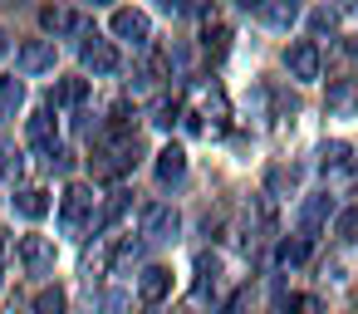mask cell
<instances>
[{
    "label": "cell",
    "instance_id": "cell-1",
    "mask_svg": "<svg viewBox=\"0 0 358 314\" xmlns=\"http://www.w3.org/2000/svg\"><path fill=\"white\" fill-rule=\"evenodd\" d=\"M133 157H138V133H103L99 143H94V172L99 177H123L128 167H133Z\"/></svg>",
    "mask_w": 358,
    "mask_h": 314
},
{
    "label": "cell",
    "instance_id": "cell-2",
    "mask_svg": "<svg viewBox=\"0 0 358 314\" xmlns=\"http://www.w3.org/2000/svg\"><path fill=\"white\" fill-rule=\"evenodd\" d=\"M94 206H99L94 187L74 182V187L64 192V201H59V226H64V236H84V226H94Z\"/></svg>",
    "mask_w": 358,
    "mask_h": 314
},
{
    "label": "cell",
    "instance_id": "cell-3",
    "mask_svg": "<svg viewBox=\"0 0 358 314\" xmlns=\"http://www.w3.org/2000/svg\"><path fill=\"white\" fill-rule=\"evenodd\" d=\"M108 30H113V40H128V45H138V50H148V40H152V20H148V10H113L108 15Z\"/></svg>",
    "mask_w": 358,
    "mask_h": 314
},
{
    "label": "cell",
    "instance_id": "cell-4",
    "mask_svg": "<svg viewBox=\"0 0 358 314\" xmlns=\"http://www.w3.org/2000/svg\"><path fill=\"white\" fill-rule=\"evenodd\" d=\"M285 69H289V79L314 84V79H319V69H324L319 45H314V40H289V50H285Z\"/></svg>",
    "mask_w": 358,
    "mask_h": 314
},
{
    "label": "cell",
    "instance_id": "cell-5",
    "mask_svg": "<svg viewBox=\"0 0 358 314\" xmlns=\"http://www.w3.org/2000/svg\"><path fill=\"white\" fill-rule=\"evenodd\" d=\"M15 255H20V265H25L30 275H50V270H55V241H50V236H20Z\"/></svg>",
    "mask_w": 358,
    "mask_h": 314
},
{
    "label": "cell",
    "instance_id": "cell-6",
    "mask_svg": "<svg viewBox=\"0 0 358 314\" xmlns=\"http://www.w3.org/2000/svg\"><path fill=\"white\" fill-rule=\"evenodd\" d=\"M177 226H182V216H177L172 206H162V201H152V206L143 211V241H172Z\"/></svg>",
    "mask_w": 358,
    "mask_h": 314
},
{
    "label": "cell",
    "instance_id": "cell-7",
    "mask_svg": "<svg viewBox=\"0 0 358 314\" xmlns=\"http://www.w3.org/2000/svg\"><path fill=\"white\" fill-rule=\"evenodd\" d=\"M25 138H30L35 152H50V157H55V138H59V128H55V108H35L30 123H25Z\"/></svg>",
    "mask_w": 358,
    "mask_h": 314
},
{
    "label": "cell",
    "instance_id": "cell-8",
    "mask_svg": "<svg viewBox=\"0 0 358 314\" xmlns=\"http://www.w3.org/2000/svg\"><path fill=\"white\" fill-rule=\"evenodd\" d=\"M329 216H334V197H329V192H314V197H304V206H299V236L309 241V236H314V231H319Z\"/></svg>",
    "mask_w": 358,
    "mask_h": 314
},
{
    "label": "cell",
    "instance_id": "cell-9",
    "mask_svg": "<svg viewBox=\"0 0 358 314\" xmlns=\"http://www.w3.org/2000/svg\"><path fill=\"white\" fill-rule=\"evenodd\" d=\"M118 64H123V59H118L113 40H99V35H94V40L84 45V69H89V74H118Z\"/></svg>",
    "mask_w": 358,
    "mask_h": 314
},
{
    "label": "cell",
    "instance_id": "cell-10",
    "mask_svg": "<svg viewBox=\"0 0 358 314\" xmlns=\"http://www.w3.org/2000/svg\"><path fill=\"white\" fill-rule=\"evenodd\" d=\"M50 69H55V40L20 45V74H50Z\"/></svg>",
    "mask_w": 358,
    "mask_h": 314
},
{
    "label": "cell",
    "instance_id": "cell-11",
    "mask_svg": "<svg viewBox=\"0 0 358 314\" xmlns=\"http://www.w3.org/2000/svg\"><path fill=\"white\" fill-rule=\"evenodd\" d=\"M138 294H143L148 304H162V299L172 294V270H167V265H148V270L138 275Z\"/></svg>",
    "mask_w": 358,
    "mask_h": 314
},
{
    "label": "cell",
    "instance_id": "cell-12",
    "mask_svg": "<svg viewBox=\"0 0 358 314\" xmlns=\"http://www.w3.org/2000/svg\"><path fill=\"white\" fill-rule=\"evenodd\" d=\"M255 20L270 25V30H289L299 20V6L294 0H270V6H255Z\"/></svg>",
    "mask_w": 358,
    "mask_h": 314
},
{
    "label": "cell",
    "instance_id": "cell-13",
    "mask_svg": "<svg viewBox=\"0 0 358 314\" xmlns=\"http://www.w3.org/2000/svg\"><path fill=\"white\" fill-rule=\"evenodd\" d=\"M10 201H15V211H20L25 221H40V216H50V192H45V187H20Z\"/></svg>",
    "mask_w": 358,
    "mask_h": 314
},
{
    "label": "cell",
    "instance_id": "cell-14",
    "mask_svg": "<svg viewBox=\"0 0 358 314\" xmlns=\"http://www.w3.org/2000/svg\"><path fill=\"white\" fill-rule=\"evenodd\" d=\"M89 99V79H59L50 94V108H79Z\"/></svg>",
    "mask_w": 358,
    "mask_h": 314
},
{
    "label": "cell",
    "instance_id": "cell-15",
    "mask_svg": "<svg viewBox=\"0 0 358 314\" xmlns=\"http://www.w3.org/2000/svg\"><path fill=\"white\" fill-rule=\"evenodd\" d=\"M358 108V79H334L329 84V113H353Z\"/></svg>",
    "mask_w": 358,
    "mask_h": 314
},
{
    "label": "cell",
    "instance_id": "cell-16",
    "mask_svg": "<svg viewBox=\"0 0 358 314\" xmlns=\"http://www.w3.org/2000/svg\"><path fill=\"white\" fill-rule=\"evenodd\" d=\"M187 172V152L177 148V143H167L162 152H157V182H177Z\"/></svg>",
    "mask_w": 358,
    "mask_h": 314
},
{
    "label": "cell",
    "instance_id": "cell-17",
    "mask_svg": "<svg viewBox=\"0 0 358 314\" xmlns=\"http://www.w3.org/2000/svg\"><path fill=\"white\" fill-rule=\"evenodd\" d=\"M304 255H309V241H304V236H285V241L275 245V265H280V270L304 265Z\"/></svg>",
    "mask_w": 358,
    "mask_h": 314
},
{
    "label": "cell",
    "instance_id": "cell-18",
    "mask_svg": "<svg viewBox=\"0 0 358 314\" xmlns=\"http://www.w3.org/2000/svg\"><path fill=\"white\" fill-rule=\"evenodd\" d=\"M270 314H314V299H304V294H275Z\"/></svg>",
    "mask_w": 358,
    "mask_h": 314
},
{
    "label": "cell",
    "instance_id": "cell-19",
    "mask_svg": "<svg viewBox=\"0 0 358 314\" xmlns=\"http://www.w3.org/2000/svg\"><path fill=\"white\" fill-rule=\"evenodd\" d=\"M40 20H45V30H55V35L79 25V15H74V10H64V6H50V10H40Z\"/></svg>",
    "mask_w": 358,
    "mask_h": 314
},
{
    "label": "cell",
    "instance_id": "cell-20",
    "mask_svg": "<svg viewBox=\"0 0 358 314\" xmlns=\"http://www.w3.org/2000/svg\"><path fill=\"white\" fill-rule=\"evenodd\" d=\"M0 108H6V113L25 108V84L20 79H0Z\"/></svg>",
    "mask_w": 358,
    "mask_h": 314
},
{
    "label": "cell",
    "instance_id": "cell-21",
    "mask_svg": "<svg viewBox=\"0 0 358 314\" xmlns=\"http://www.w3.org/2000/svg\"><path fill=\"white\" fill-rule=\"evenodd\" d=\"M123 211H128V197H123V192H113V197H108V206L99 211V221H94V231H108V226H113V221H118Z\"/></svg>",
    "mask_w": 358,
    "mask_h": 314
},
{
    "label": "cell",
    "instance_id": "cell-22",
    "mask_svg": "<svg viewBox=\"0 0 358 314\" xmlns=\"http://www.w3.org/2000/svg\"><path fill=\"white\" fill-rule=\"evenodd\" d=\"M35 314H64V290H59V285L40 290V299H35Z\"/></svg>",
    "mask_w": 358,
    "mask_h": 314
},
{
    "label": "cell",
    "instance_id": "cell-23",
    "mask_svg": "<svg viewBox=\"0 0 358 314\" xmlns=\"http://www.w3.org/2000/svg\"><path fill=\"white\" fill-rule=\"evenodd\" d=\"M334 236H338V241H358V211H353V206L334 216Z\"/></svg>",
    "mask_w": 358,
    "mask_h": 314
},
{
    "label": "cell",
    "instance_id": "cell-24",
    "mask_svg": "<svg viewBox=\"0 0 358 314\" xmlns=\"http://www.w3.org/2000/svg\"><path fill=\"white\" fill-rule=\"evenodd\" d=\"M206 50L221 59V55L231 50V30H226V25H211V30H206Z\"/></svg>",
    "mask_w": 358,
    "mask_h": 314
},
{
    "label": "cell",
    "instance_id": "cell-25",
    "mask_svg": "<svg viewBox=\"0 0 358 314\" xmlns=\"http://www.w3.org/2000/svg\"><path fill=\"white\" fill-rule=\"evenodd\" d=\"M177 118H182V108H177V104H167V99H162V104L152 108V123H157V128H172Z\"/></svg>",
    "mask_w": 358,
    "mask_h": 314
},
{
    "label": "cell",
    "instance_id": "cell-26",
    "mask_svg": "<svg viewBox=\"0 0 358 314\" xmlns=\"http://www.w3.org/2000/svg\"><path fill=\"white\" fill-rule=\"evenodd\" d=\"M348 162V143H329L324 148V167H343Z\"/></svg>",
    "mask_w": 358,
    "mask_h": 314
},
{
    "label": "cell",
    "instance_id": "cell-27",
    "mask_svg": "<svg viewBox=\"0 0 358 314\" xmlns=\"http://www.w3.org/2000/svg\"><path fill=\"white\" fill-rule=\"evenodd\" d=\"M309 25H314V35H324V30H334V25H338V15H334V10H314V15H309Z\"/></svg>",
    "mask_w": 358,
    "mask_h": 314
},
{
    "label": "cell",
    "instance_id": "cell-28",
    "mask_svg": "<svg viewBox=\"0 0 358 314\" xmlns=\"http://www.w3.org/2000/svg\"><path fill=\"white\" fill-rule=\"evenodd\" d=\"M348 55H358V35H353V40H348Z\"/></svg>",
    "mask_w": 358,
    "mask_h": 314
},
{
    "label": "cell",
    "instance_id": "cell-29",
    "mask_svg": "<svg viewBox=\"0 0 358 314\" xmlns=\"http://www.w3.org/2000/svg\"><path fill=\"white\" fill-rule=\"evenodd\" d=\"M6 50H10V45H6V30H0V55H6Z\"/></svg>",
    "mask_w": 358,
    "mask_h": 314
},
{
    "label": "cell",
    "instance_id": "cell-30",
    "mask_svg": "<svg viewBox=\"0 0 358 314\" xmlns=\"http://www.w3.org/2000/svg\"><path fill=\"white\" fill-rule=\"evenodd\" d=\"M0 270H6V250H0Z\"/></svg>",
    "mask_w": 358,
    "mask_h": 314
}]
</instances>
